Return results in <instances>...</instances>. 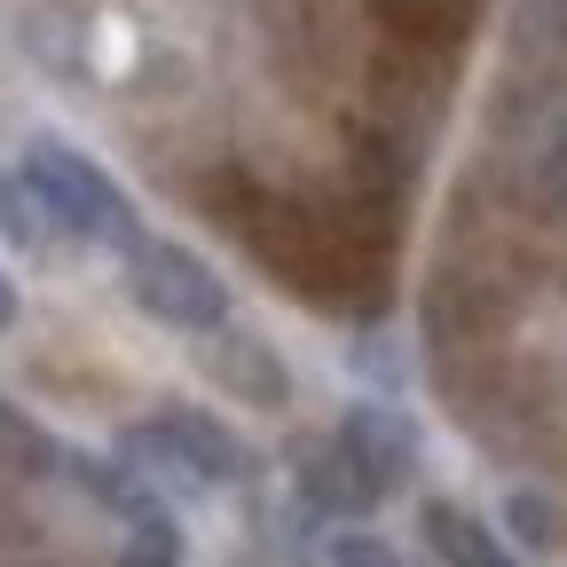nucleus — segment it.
Masks as SVG:
<instances>
[{"mask_svg": "<svg viewBox=\"0 0 567 567\" xmlns=\"http://www.w3.org/2000/svg\"><path fill=\"white\" fill-rule=\"evenodd\" d=\"M339 450L363 465L371 488H394L410 465H417V434H410V417L402 410H379V402H354L339 417Z\"/></svg>", "mask_w": 567, "mask_h": 567, "instance_id": "nucleus-4", "label": "nucleus"}, {"mask_svg": "<svg viewBox=\"0 0 567 567\" xmlns=\"http://www.w3.org/2000/svg\"><path fill=\"white\" fill-rule=\"evenodd\" d=\"M425 544H434L450 567H520L505 544H496L473 513H457V505H425Z\"/></svg>", "mask_w": 567, "mask_h": 567, "instance_id": "nucleus-5", "label": "nucleus"}, {"mask_svg": "<svg viewBox=\"0 0 567 567\" xmlns=\"http://www.w3.org/2000/svg\"><path fill=\"white\" fill-rule=\"evenodd\" d=\"M17 174L40 189V205L55 213L63 237H87V245H134V237H142V229H134V197H126L95 158L71 151V142H48V134H40Z\"/></svg>", "mask_w": 567, "mask_h": 567, "instance_id": "nucleus-1", "label": "nucleus"}, {"mask_svg": "<svg viewBox=\"0 0 567 567\" xmlns=\"http://www.w3.org/2000/svg\"><path fill=\"white\" fill-rule=\"evenodd\" d=\"M300 481H308V496H316L323 513H363L371 496H379V488L363 481V465H354L339 442H331V450H308V457H300Z\"/></svg>", "mask_w": 567, "mask_h": 567, "instance_id": "nucleus-6", "label": "nucleus"}, {"mask_svg": "<svg viewBox=\"0 0 567 567\" xmlns=\"http://www.w3.org/2000/svg\"><path fill=\"white\" fill-rule=\"evenodd\" d=\"M0 229H9L17 245H55V237H63V229H55V213L40 205V189H32L24 174L0 182Z\"/></svg>", "mask_w": 567, "mask_h": 567, "instance_id": "nucleus-7", "label": "nucleus"}, {"mask_svg": "<svg viewBox=\"0 0 567 567\" xmlns=\"http://www.w3.org/2000/svg\"><path fill=\"white\" fill-rule=\"evenodd\" d=\"M17 323V292H9V276H0V331Z\"/></svg>", "mask_w": 567, "mask_h": 567, "instance_id": "nucleus-11", "label": "nucleus"}, {"mask_svg": "<svg viewBox=\"0 0 567 567\" xmlns=\"http://www.w3.org/2000/svg\"><path fill=\"white\" fill-rule=\"evenodd\" d=\"M126 292H134V308H151L174 331H221L229 323L221 276H213L197 252L166 245V237H134L126 245Z\"/></svg>", "mask_w": 567, "mask_h": 567, "instance_id": "nucleus-2", "label": "nucleus"}, {"mask_svg": "<svg viewBox=\"0 0 567 567\" xmlns=\"http://www.w3.org/2000/svg\"><path fill=\"white\" fill-rule=\"evenodd\" d=\"M118 567H182V544H174V528H166V520L134 528V544L118 551Z\"/></svg>", "mask_w": 567, "mask_h": 567, "instance_id": "nucleus-8", "label": "nucleus"}, {"mask_svg": "<svg viewBox=\"0 0 567 567\" xmlns=\"http://www.w3.org/2000/svg\"><path fill=\"white\" fill-rule=\"evenodd\" d=\"M118 457H126V473H142V481H174V488H213V481H237V442L221 434V425H205V417H189V410H174V417H151V425H126V442H118Z\"/></svg>", "mask_w": 567, "mask_h": 567, "instance_id": "nucleus-3", "label": "nucleus"}, {"mask_svg": "<svg viewBox=\"0 0 567 567\" xmlns=\"http://www.w3.org/2000/svg\"><path fill=\"white\" fill-rule=\"evenodd\" d=\"M331 567H402L379 536H331Z\"/></svg>", "mask_w": 567, "mask_h": 567, "instance_id": "nucleus-9", "label": "nucleus"}, {"mask_svg": "<svg viewBox=\"0 0 567 567\" xmlns=\"http://www.w3.org/2000/svg\"><path fill=\"white\" fill-rule=\"evenodd\" d=\"M544 197H551V205H567V134L551 142V158H544Z\"/></svg>", "mask_w": 567, "mask_h": 567, "instance_id": "nucleus-10", "label": "nucleus"}]
</instances>
